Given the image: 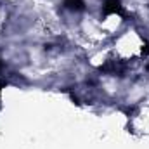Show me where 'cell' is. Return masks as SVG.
<instances>
[{"mask_svg":"<svg viewBox=\"0 0 149 149\" xmlns=\"http://www.w3.org/2000/svg\"><path fill=\"white\" fill-rule=\"evenodd\" d=\"M64 5L71 10H83L85 9L83 0H64Z\"/></svg>","mask_w":149,"mask_h":149,"instance_id":"7a4b0ae2","label":"cell"},{"mask_svg":"<svg viewBox=\"0 0 149 149\" xmlns=\"http://www.w3.org/2000/svg\"><path fill=\"white\" fill-rule=\"evenodd\" d=\"M104 12H106V14H116V12H121L120 0H108L106 5H104Z\"/></svg>","mask_w":149,"mask_h":149,"instance_id":"6da1fadb","label":"cell"}]
</instances>
